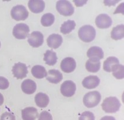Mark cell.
Wrapping results in <instances>:
<instances>
[{
	"label": "cell",
	"mask_w": 124,
	"mask_h": 120,
	"mask_svg": "<svg viewBox=\"0 0 124 120\" xmlns=\"http://www.w3.org/2000/svg\"><path fill=\"white\" fill-rule=\"evenodd\" d=\"M0 120H16V117L11 113L5 112L1 115Z\"/></svg>",
	"instance_id": "obj_31"
},
{
	"label": "cell",
	"mask_w": 124,
	"mask_h": 120,
	"mask_svg": "<svg viewBox=\"0 0 124 120\" xmlns=\"http://www.w3.org/2000/svg\"><path fill=\"white\" fill-rule=\"evenodd\" d=\"M29 13L26 8L23 5H17L11 11V15L16 21H24L29 17Z\"/></svg>",
	"instance_id": "obj_5"
},
{
	"label": "cell",
	"mask_w": 124,
	"mask_h": 120,
	"mask_svg": "<svg viewBox=\"0 0 124 120\" xmlns=\"http://www.w3.org/2000/svg\"><path fill=\"white\" fill-rule=\"evenodd\" d=\"M56 9L60 14L63 16H70L74 13L75 8L68 1L60 0L56 4Z\"/></svg>",
	"instance_id": "obj_4"
},
{
	"label": "cell",
	"mask_w": 124,
	"mask_h": 120,
	"mask_svg": "<svg viewBox=\"0 0 124 120\" xmlns=\"http://www.w3.org/2000/svg\"><path fill=\"white\" fill-rule=\"evenodd\" d=\"M54 16L51 13L44 14L41 18V23L44 27H50L54 22Z\"/></svg>",
	"instance_id": "obj_27"
},
{
	"label": "cell",
	"mask_w": 124,
	"mask_h": 120,
	"mask_svg": "<svg viewBox=\"0 0 124 120\" xmlns=\"http://www.w3.org/2000/svg\"><path fill=\"white\" fill-rule=\"evenodd\" d=\"M79 120H95V117L92 112L85 111L79 117Z\"/></svg>",
	"instance_id": "obj_28"
},
{
	"label": "cell",
	"mask_w": 124,
	"mask_h": 120,
	"mask_svg": "<svg viewBox=\"0 0 124 120\" xmlns=\"http://www.w3.org/2000/svg\"><path fill=\"white\" fill-rule=\"evenodd\" d=\"M124 4L122 2V4H121L119 6L117 7L115 11L114 14H117V13H122V14H124Z\"/></svg>",
	"instance_id": "obj_32"
},
{
	"label": "cell",
	"mask_w": 124,
	"mask_h": 120,
	"mask_svg": "<svg viewBox=\"0 0 124 120\" xmlns=\"http://www.w3.org/2000/svg\"><path fill=\"white\" fill-rule=\"evenodd\" d=\"M124 25H117L113 28L111 31V38L113 40H119L124 38Z\"/></svg>",
	"instance_id": "obj_23"
},
{
	"label": "cell",
	"mask_w": 124,
	"mask_h": 120,
	"mask_svg": "<svg viewBox=\"0 0 124 120\" xmlns=\"http://www.w3.org/2000/svg\"><path fill=\"white\" fill-rule=\"evenodd\" d=\"M113 76L116 79H122L124 78V67L122 64H115L112 68Z\"/></svg>",
	"instance_id": "obj_26"
},
{
	"label": "cell",
	"mask_w": 124,
	"mask_h": 120,
	"mask_svg": "<svg viewBox=\"0 0 124 120\" xmlns=\"http://www.w3.org/2000/svg\"><path fill=\"white\" fill-rule=\"evenodd\" d=\"M31 74L34 78L37 79H42L46 77L47 75L46 70L42 65H34L31 68Z\"/></svg>",
	"instance_id": "obj_20"
},
{
	"label": "cell",
	"mask_w": 124,
	"mask_h": 120,
	"mask_svg": "<svg viewBox=\"0 0 124 120\" xmlns=\"http://www.w3.org/2000/svg\"><path fill=\"white\" fill-rule=\"evenodd\" d=\"M38 120H53L52 114L46 111H42L39 115Z\"/></svg>",
	"instance_id": "obj_29"
},
{
	"label": "cell",
	"mask_w": 124,
	"mask_h": 120,
	"mask_svg": "<svg viewBox=\"0 0 124 120\" xmlns=\"http://www.w3.org/2000/svg\"><path fill=\"white\" fill-rule=\"evenodd\" d=\"M28 42L34 48L41 46L44 42V36L40 31H33L28 37Z\"/></svg>",
	"instance_id": "obj_8"
},
{
	"label": "cell",
	"mask_w": 124,
	"mask_h": 120,
	"mask_svg": "<svg viewBox=\"0 0 124 120\" xmlns=\"http://www.w3.org/2000/svg\"><path fill=\"white\" fill-rule=\"evenodd\" d=\"M13 75L17 79H23L27 76L28 73L27 67L24 63H16L13 66L12 69Z\"/></svg>",
	"instance_id": "obj_9"
},
{
	"label": "cell",
	"mask_w": 124,
	"mask_h": 120,
	"mask_svg": "<svg viewBox=\"0 0 124 120\" xmlns=\"http://www.w3.org/2000/svg\"><path fill=\"white\" fill-rule=\"evenodd\" d=\"M4 100V99L3 95H2V94L0 93V106H1L3 104Z\"/></svg>",
	"instance_id": "obj_34"
},
{
	"label": "cell",
	"mask_w": 124,
	"mask_h": 120,
	"mask_svg": "<svg viewBox=\"0 0 124 120\" xmlns=\"http://www.w3.org/2000/svg\"><path fill=\"white\" fill-rule=\"evenodd\" d=\"M63 42V38L57 34H53L48 36L47 39L48 46L53 49L58 48Z\"/></svg>",
	"instance_id": "obj_15"
},
{
	"label": "cell",
	"mask_w": 124,
	"mask_h": 120,
	"mask_svg": "<svg viewBox=\"0 0 124 120\" xmlns=\"http://www.w3.org/2000/svg\"><path fill=\"white\" fill-rule=\"evenodd\" d=\"M21 90L25 94L31 95L35 92L37 89V85L34 81L30 79H25L21 84Z\"/></svg>",
	"instance_id": "obj_16"
},
{
	"label": "cell",
	"mask_w": 124,
	"mask_h": 120,
	"mask_svg": "<svg viewBox=\"0 0 124 120\" xmlns=\"http://www.w3.org/2000/svg\"><path fill=\"white\" fill-rule=\"evenodd\" d=\"M29 27L24 23L16 24L13 29V35L18 40H23L29 37Z\"/></svg>",
	"instance_id": "obj_6"
},
{
	"label": "cell",
	"mask_w": 124,
	"mask_h": 120,
	"mask_svg": "<svg viewBox=\"0 0 124 120\" xmlns=\"http://www.w3.org/2000/svg\"><path fill=\"white\" fill-rule=\"evenodd\" d=\"M38 111L33 106L26 107L21 111V116L23 120H35L39 117Z\"/></svg>",
	"instance_id": "obj_13"
},
{
	"label": "cell",
	"mask_w": 124,
	"mask_h": 120,
	"mask_svg": "<svg viewBox=\"0 0 124 120\" xmlns=\"http://www.w3.org/2000/svg\"><path fill=\"white\" fill-rule=\"evenodd\" d=\"M76 85L73 81L70 80L65 81L61 85L60 92L64 97H71L75 95Z\"/></svg>",
	"instance_id": "obj_7"
},
{
	"label": "cell",
	"mask_w": 124,
	"mask_h": 120,
	"mask_svg": "<svg viewBox=\"0 0 124 120\" xmlns=\"http://www.w3.org/2000/svg\"><path fill=\"white\" fill-rule=\"evenodd\" d=\"M101 97V94L98 91H91L86 93L83 97V104L87 108H93L99 104Z\"/></svg>",
	"instance_id": "obj_3"
},
{
	"label": "cell",
	"mask_w": 124,
	"mask_h": 120,
	"mask_svg": "<svg viewBox=\"0 0 124 120\" xmlns=\"http://www.w3.org/2000/svg\"><path fill=\"white\" fill-rule=\"evenodd\" d=\"M35 102L36 105L40 108H46L49 104V97L46 94L39 92L35 96Z\"/></svg>",
	"instance_id": "obj_19"
},
{
	"label": "cell",
	"mask_w": 124,
	"mask_h": 120,
	"mask_svg": "<svg viewBox=\"0 0 124 120\" xmlns=\"http://www.w3.org/2000/svg\"><path fill=\"white\" fill-rule=\"evenodd\" d=\"M0 47H1V42H0Z\"/></svg>",
	"instance_id": "obj_35"
},
{
	"label": "cell",
	"mask_w": 124,
	"mask_h": 120,
	"mask_svg": "<svg viewBox=\"0 0 124 120\" xmlns=\"http://www.w3.org/2000/svg\"><path fill=\"white\" fill-rule=\"evenodd\" d=\"M119 64V61L115 56H109L107 58L103 63V68L106 72H110L112 71V68L115 64Z\"/></svg>",
	"instance_id": "obj_24"
},
{
	"label": "cell",
	"mask_w": 124,
	"mask_h": 120,
	"mask_svg": "<svg viewBox=\"0 0 124 120\" xmlns=\"http://www.w3.org/2000/svg\"><path fill=\"white\" fill-rule=\"evenodd\" d=\"M76 63L75 59L72 57H67L62 61L60 68L64 72L70 73L76 69Z\"/></svg>",
	"instance_id": "obj_11"
},
{
	"label": "cell",
	"mask_w": 124,
	"mask_h": 120,
	"mask_svg": "<svg viewBox=\"0 0 124 120\" xmlns=\"http://www.w3.org/2000/svg\"><path fill=\"white\" fill-rule=\"evenodd\" d=\"M96 30L93 27L90 25L82 26L78 31L79 38L85 42H92L96 37Z\"/></svg>",
	"instance_id": "obj_2"
},
{
	"label": "cell",
	"mask_w": 124,
	"mask_h": 120,
	"mask_svg": "<svg viewBox=\"0 0 124 120\" xmlns=\"http://www.w3.org/2000/svg\"><path fill=\"white\" fill-rule=\"evenodd\" d=\"M28 6L30 10L35 14L41 13L45 8V3L41 0H30L29 1Z\"/></svg>",
	"instance_id": "obj_14"
},
{
	"label": "cell",
	"mask_w": 124,
	"mask_h": 120,
	"mask_svg": "<svg viewBox=\"0 0 124 120\" xmlns=\"http://www.w3.org/2000/svg\"><path fill=\"white\" fill-rule=\"evenodd\" d=\"M95 23L98 28L101 29L109 28L112 24V20L108 15L101 14L97 16L95 20Z\"/></svg>",
	"instance_id": "obj_10"
},
{
	"label": "cell",
	"mask_w": 124,
	"mask_h": 120,
	"mask_svg": "<svg viewBox=\"0 0 124 120\" xmlns=\"http://www.w3.org/2000/svg\"><path fill=\"white\" fill-rule=\"evenodd\" d=\"M87 56L89 58H98L101 60L104 56L103 51L101 47L94 46L88 49L87 52Z\"/></svg>",
	"instance_id": "obj_22"
},
{
	"label": "cell",
	"mask_w": 124,
	"mask_h": 120,
	"mask_svg": "<svg viewBox=\"0 0 124 120\" xmlns=\"http://www.w3.org/2000/svg\"><path fill=\"white\" fill-rule=\"evenodd\" d=\"M101 120H116V119L112 116H105L102 117Z\"/></svg>",
	"instance_id": "obj_33"
},
{
	"label": "cell",
	"mask_w": 124,
	"mask_h": 120,
	"mask_svg": "<svg viewBox=\"0 0 124 120\" xmlns=\"http://www.w3.org/2000/svg\"><path fill=\"white\" fill-rule=\"evenodd\" d=\"M46 79L52 84H58L63 79V75L59 70H50L46 76Z\"/></svg>",
	"instance_id": "obj_18"
},
{
	"label": "cell",
	"mask_w": 124,
	"mask_h": 120,
	"mask_svg": "<svg viewBox=\"0 0 124 120\" xmlns=\"http://www.w3.org/2000/svg\"><path fill=\"white\" fill-rule=\"evenodd\" d=\"M46 64L48 65L53 66L56 64L57 61V56L56 53L53 50H47L44 54L43 58Z\"/></svg>",
	"instance_id": "obj_21"
},
{
	"label": "cell",
	"mask_w": 124,
	"mask_h": 120,
	"mask_svg": "<svg viewBox=\"0 0 124 120\" xmlns=\"http://www.w3.org/2000/svg\"><path fill=\"white\" fill-rule=\"evenodd\" d=\"M10 83L7 79L0 76V90H6L9 87Z\"/></svg>",
	"instance_id": "obj_30"
},
{
	"label": "cell",
	"mask_w": 124,
	"mask_h": 120,
	"mask_svg": "<svg viewBox=\"0 0 124 120\" xmlns=\"http://www.w3.org/2000/svg\"><path fill=\"white\" fill-rule=\"evenodd\" d=\"M101 61L98 58H90L86 63V68L90 72H97L101 68Z\"/></svg>",
	"instance_id": "obj_17"
},
{
	"label": "cell",
	"mask_w": 124,
	"mask_h": 120,
	"mask_svg": "<svg viewBox=\"0 0 124 120\" xmlns=\"http://www.w3.org/2000/svg\"><path fill=\"white\" fill-rule=\"evenodd\" d=\"M100 84V79L96 75H89L83 79L82 85L86 89L96 88Z\"/></svg>",
	"instance_id": "obj_12"
},
{
	"label": "cell",
	"mask_w": 124,
	"mask_h": 120,
	"mask_svg": "<svg viewBox=\"0 0 124 120\" xmlns=\"http://www.w3.org/2000/svg\"><path fill=\"white\" fill-rule=\"evenodd\" d=\"M76 23L73 20H67L60 27V32L63 34H67L72 32L75 28Z\"/></svg>",
	"instance_id": "obj_25"
},
{
	"label": "cell",
	"mask_w": 124,
	"mask_h": 120,
	"mask_svg": "<svg viewBox=\"0 0 124 120\" xmlns=\"http://www.w3.org/2000/svg\"><path fill=\"white\" fill-rule=\"evenodd\" d=\"M121 102L115 97H109L105 98L102 102V108L106 113H115L119 110Z\"/></svg>",
	"instance_id": "obj_1"
}]
</instances>
